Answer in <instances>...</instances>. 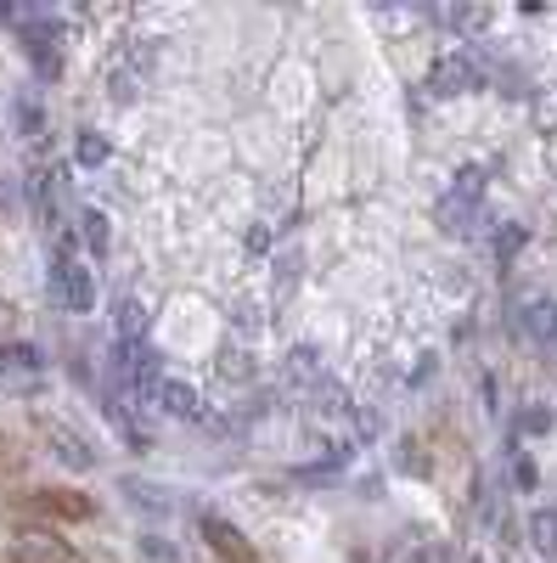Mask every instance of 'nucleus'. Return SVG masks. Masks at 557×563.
Masks as SVG:
<instances>
[{"instance_id":"nucleus-1","label":"nucleus","mask_w":557,"mask_h":563,"mask_svg":"<svg viewBox=\"0 0 557 563\" xmlns=\"http://www.w3.org/2000/svg\"><path fill=\"white\" fill-rule=\"evenodd\" d=\"M57 294H63L68 310H90V305H97V276H90V265H79L74 254H63L57 260Z\"/></svg>"},{"instance_id":"nucleus-2","label":"nucleus","mask_w":557,"mask_h":563,"mask_svg":"<svg viewBox=\"0 0 557 563\" xmlns=\"http://www.w3.org/2000/svg\"><path fill=\"white\" fill-rule=\"evenodd\" d=\"M203 541H209V552L220 558V563H259V552L243 541V530L237 525H225V519H203Z\"/></svg>"},{"instance_id":"nucleus-3","label":"nucleus","mask_w":557,"mask_h":563,"mask_svg":"<svg viewBox=\"0 0 557 563\" xmlns=\"http://www.w3.org/2000/svg\"><path fill=\"white\" fill-rule=\"evenodd\" d=\"M428 85L439 90V97H461V90H474V85H479V68L456 52V57H439V63H434Z\"/></svg>"},{"instance_id":"nucleus-4","label":"nucleus","mask_w":557,"mask_h":563,"mask_svg":"<svg viewBox=\"0 0 557 563\" xmlns=\"http://www.w3.org/2000/svg\"><path fill=\"white\" fill-rule=\"evenodd\" d=\"M34 501L52 512V519H68V525H79V519H90V512H97V501H90V496H74V490H40Z\"/></svg>"},{"instance_id":"nucleus-5","label":"nucleus","mask_w":557,"mask_h":563,"mask_svg":"<svg viewBox=\"0 0 557 563\" xmlns=\"http://www.w3.org/2000/svg\"><path fill=\"white\" fill-rule=\"evenodd\" d=\"M158 400H164L169 417H198V411H203V406H198V389L180 384V378H164V384H158Z\"/></svg>"},{"instance_id":"nucleus-6","label":"nucleus","mask_w":557,"mask_h":563,"mask_svg":"<svg viewBox=\"0 0 557 563\" xmlns=\"http://www.w3.org/2000/svg\"><path fill=\"white\" fill-rule=\"evenodd\" d=\"M530 547H535L541 558H552V552H557V512H552V507L530 512Z\"/></svg>"},{"instance_id":"nucleus-7","label":"nucleus","mask_w":557,"mask_h":563,"mask_svg":"<svg viewBox=\"0 0 557 563\" xmlns=\"http://www.w3.org/2000/svg\"><path fill=\"white\" fill-rule=\"evenodd\" d=\"M142 327H147V310H142V299H119V339L130 344V339H142Z\"/></svg>"},{"instance_id":"nucleus-8","label":"nucleus","mask_w":557,"mask_h":563,"mask_svg":"<svg viewBox=\"0 0 557 563\" xmlns=\"http://www.w3.org/2000/svg\"><path fill=\"white\" fill-rule=\"evenodd\" d=\"M34 366H40L34 344H7V350H0V372H34Z\"/></svg>"},{"instance_id":"nucleus-9","label":"nucleus","mask_w":557,"mask_h":563,"mask_svg":"<svg viewBox=\"0 0 557 563\" xmlns=\"http://www.w3.org/2000/svg\"><path fill=\"white\" fill-rule=\"evenodd\" d=\"M45 434H52V440H57V456H63L68 467H90V451H85L79 440H68L63 429H45Z\"/></svg>"},{"instance_id":"nucleus-10","label":"nucleus","mask_w":557,"mask_h":563,"mask_svg":"<svg viewBox=\"0 0 557 563\" xmlns=\"http://www.w3.org/2000/svg\"><path fill=\"white\" fill-rule=\"evenodd\" d=\"M394 563H450V552H445L439 541H423V547H405Z\"/></svg>"},{"instance_id":"nucleus-11","label":"nucleus","mask_w":557,"mask_h":563,"mask_svg":"<svg viewBox=\"0 0 557 563\" xmlns=\"http://www.w3.org/2000/svg\"><path fill=\"white\" fill-rule=\"evenodd\" d=\"M524 316H530V333H535V339H552V333H557V310H552V305H530Z\"/></svg>"},{"instance_id":"nucleus-12","label":"nucleus","mask_w":557,"mask_h":563,"mask_svg":"<svg viewBox=\"0 0 557 563\" xmlns=\"http://www.w3.org/2000/svg\"><path fill=\"white\" fill-rule=\"evenodd\" d=\"M102 158H108V141L85 130V135H79V164H102Z\"/></svg>"},{"instance_id":"nucleus-13","label":"nucleus","mask_w":557,"mask_h":563,"mask_svg":"<svg viewBox=\"0 0 557 563\" xmlns=\"http://www.w3.org/2000/svg\"><path fill=\"white\" fill-rule=\"evenodd\" d=\"M85 243L97 249V254L108 249V220H102V214H85Z\"/></svg>"},{"instance_id":"nucleus-14","label":"nucleus","mask_w":557,"mask_h":563,"mask_svg":"<svg viewBox=\"0 0 557 563\" xmlns=\"http://www.w3.org/2000/svg\"><path fill=\"white\" fill-rule=\"evenodd\" d=\"M450 23H461V29H484V23H490V12H479V7H456V12H450Z\"/></svg>"},{"instance_id":"nucleus-15","label":"nucleus","mask_w":557,"mask_h":563,"mask_svg":"<svg viewBox=\"0 0 557 563\" xmlns=\"http://www.w3.org/2000/svg\"><path fill=\"white\" fill-rule=\"evenodd\" d=\"M0 209H7V192H0Z\"/></svg>"}]
</instances>
